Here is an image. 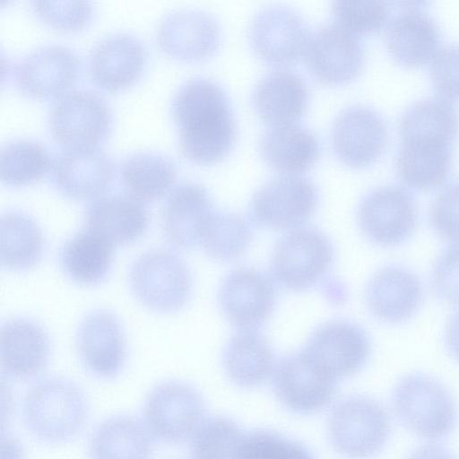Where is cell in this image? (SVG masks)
I'll return each mask as SVG.
<instances>
[{
	"label": "cell",
	"mask_w": 459,
	"mask_h": 459,
	"mask_svg": "<svg viewBox=\"0 0 459 459\" xmlns=\"http://www.w3.org/2000/svg\"><path fill=\"white\" fill-rule=\"evenodd\" d=\"M172 115L181 152L196 163H212L227 154L236 135L230 100L215 81L194 77L172 99Z\"/></svg>",
	"instance_id": "obj_1"
},
{
	"label": "cell",
	"mask_w": 459,
	"mask_h": 459,
	"mask_svg": "<svg viewBox=\"0 0 459 459\" xmlns=\"http://www.w3.org/2000/svg\"><path fill=\"white\" fill-rule=\"evenodd\" d=\"M22 415L26 429L37 439L61 444L82 430L89 416V404L75 383L51 377L29 388L22 401Z\"/></svg>",
	"instance_id": "obj_2"
},
{
	"label": "cell",
	"mask_w": 459,
	"mask_h": 459,
	"mask_svg": "<svg viewBox=\"0 0 459 459\" xmlns=\"http://www.w3.org/2000/svg\"><path fill=\"white\" fill-rule=\"evenodd\" d=\"M392 406L398 420L421 438H443L457 423V407L451 393L437 379L422 373L408 374L397 382Z\"/></svg>",
	"instance_id": "obj_3"
},
{
	"label": "cell",
	"mask_w": 459,
	"mask_h": 459,
	"mask_svg": "<svg viewBox=\"0 0 459 459\" xmlns=\"http://www.w3.org/2000/svg\"><path fill=\"white\" fill-rule=\"evenodd\" d=\"M128 283L136 300L148 310L169 315L189 301L193 279L186 262L175 252L151 249L131 264Z\"/></svg>",
	"instance_id": "obj_4"
},
{
	"label": "cell",
	"mask_w": 459,
	"mask_h": 459,
	"mask_svg": "<svg viewBox=\"0 0 459 459\" xmlns=\"http://www.w3.org/2000/svg\"><path fill=\"white\" fill-rule=\"evenodd\" d=\"M327 432L334 450L347 459H369L379 454L391 433L385 408L375 399L354 394L331 410Z\"/></svg>",
	"instance_id": "obj_5"
},
{
	"label": "cell",
	"mask_w": 459,
	"mask_h": 459,
	"mask_svg": "<svg viewBox=\"0 0 459 459\" xmlns=\"http://www.w3.org/2000/svg\"><path fill=\"white\" fill-rule=\"evenodd\" d=\"M201 394L191 385L167 380L147 394L143 407V422L153 439L167 444L190 441L205 420Z\"/></svg>",
	"instance_id": "obj_6"
},
{
	"label": "cell",
	"mask_w": 459,
	"mask_h": 459,
	"mask_svg": "<svg viewBox=\"0 0 459 459\" xmlns=\"http://www.w3.org/2000/svg\"><path fill=\"white\" fill-rule=\"evenodd\" d=\"M333 256L332 243L324 232L301 226L278 239L272 254L271 273L285 289L307 290L326 276Z\"/></svg>",
	"instance_id": "obj_7"
},
{
	"label": "cell",
	"mask_w": 459,
	"mask_h": 459,
	"mask_svg": "<svg viewBox=\"0 0 459 459\" xmlns=\"http://www.w3.org/2000/svg\"><path fill=\"white\" fill-rule=\"evenodd\" d=\"M48 126L52 137L65 149L97 147L109 132L110 108L94 91H70L52 105Z\"/></svg>",
	"instance_id": "obj_8"
},
{
	"label": "cell",
	"mask_w": 459,
	"mask_h": 459,
	"mask_svg": "<svg viewBox=\"0 0 459 459\" xmlns=\"http://www.w3.org/2000/svg\"><path fill=\"white\" fill-rule=\"evenodd\" d=\"M317 199L316 187L309 178L285 174L268 180L255 192L249 215L259 226L293 230L309 219Z\"/></svg>",
	"instance_id": "obj_9"
},
{
	"label": "cell",
	"mask_w": 459,
	"mask_h": 459,
	"mask_svg": "<svg viewBox=\"0 0 459 459\" xmlns=\"http://www.w3.org/2000/svg\"><path fill=\"white\" fill-rule=\"evenodd\" d=\"M358 221L361 231L373 243L394 247L405 242L418 223V207L410 191L397 185H385L369 191L360 201Z\"/></svg>",
	"instance_id": "obj_10"
},
{
	"label": "cell",
	"mask_w": 459,
	"mask_h": 459,
	"mask_svg": "<svg viewBox=\"0 0 459 459\" xmlns=\"http://www.w3.org/2000/svg\"><path fill=\"white\" fill-rule=\"evenodd\" d=\"M302 351L320 371L337 382L364 367L370 354V342L360 326L330 321L312 333Z\"/></svg>",
	"instance_id": "obj_11"
},
{
	"label": "cell",
	"mask_w": 459,
	"mask_h": 459,
	"mask_svg": "<svg viewBox=\"0 0 459 459\" xmlns=\"http://www.w3.org/2000/svg\"><path fill=\"white\" fill-rule=\"evenodd\" d=\"M248 36L255 53L274 65H288L304 55L310 33L302 16L289 6L272 4L252 18Z\"/></svg>",
	"instance_id": "obj_12"
},
{
	"label": "cell",
	"mask_w": 459,
	"mask_h": 459,
	"mask_svg": "<svg viewBox=\"0 0 459 459\" xmlns=\"http://www.w3.org/2000/svg\"><path fill=\"white\" fill-rule=\"evenodd\" d=\"M218 299L221 312L232 325L241 331L256 330L273 312L276 290L264 273L238 268L221 282Z\"/></svg>",
	"instance_id": "obj_13"
},
{
	"label": "cell",
	"mask_w": 459,
	"mask_h": 459,
	"mask_svg": "<svg viewBox=\"0 0 459 459\" xmlns=\"http://www.w3.org/2000/svg\"><path fill=\"white\" fill-rule=\"evenodd\" d=\"M272 378L279 402L297 414H312L325 409L336 388V381L320 371L302 350L281 358Z\"/></svg>",
	"instance_id": "obj_14"
},
{
	"label": "cell",
	"mask_w": 459,
	"mask_h": 459,
	"mask_svg": "<svg viewBox=\"0 0 459 459\" xmlns=\"http://www.w3.org/2000/svg\"><path fill=\"white\" fill-rule=\"evenodd\" d=\"M304 58L316 79L339 84L352 80L360 72L364 49L357 35L333 22L310 33Z\"/></svg>",
	"instance_id": "obj_15"
},
{
	"label": "cell",
	"mask_w": 459,
	"mask_h": 459,
	"mask_svg": "<svg viewBox=\"0 0 459 459\" xmlns=\"http://www.w3.org/2000/svg\"><path fill=\"white\" fill-rule=\"evenodd\" d=\"M75 346L80 361L92 376L109 379L122 370L126 342L119 318L107 309H97L81 321Z\"/></svg>",
	"instance_id": "obj_16"
},
{
	"label": "cell",
	"mask_w": 459,
	"mask_h": 459,
	"mask_svg": "<svg viewBox=\"0 0 459 459\" xmlns=\"http://www.w3.org/2000/svg\"><path fill=\"white\" fill-rule=\"evenodd\" d=\"M331 141L344 163L363 167L374 162L385 150L388 128L383 116L362 104L345 108L335 117Z\"/></svg>",
	"instance_id": "obj_17"
},
{
	"label": "cell",
	"mask_w": 459,
	"mask_h": 459,
	"mask_svg": "<svg viewBox=\"0 0 459 459\" xmlns=\"http://www.w3.org/2000/svg\"><path fill=\"white\" fill-rule=\"evenodd\" d=\"M80 62L76 54L60 44H48L25 55L14 66L16 87L39 99L63 93L76 80Z\"/></svg>",
	"instance_id": "obj_18"
},
{
	"label": "cell",
	"mask_w": 459,
	"mask_h": 459,
	"mask_svg": "<svg viewBox=\"0 0 459 459\" xmlns=\"http://www.w3.org/2000/svg\"><path fill=\"white\" fill-rule=\"evenodd\" d=\"M216 211L203 186L179 184L169 193L162 211L161 228L166 240L179 249L200 247Z\"/></svg>",
	"instance_id": "obj_19"
},
{
	"label": "cell",
	"mask_w": 459,
	"mask_h": 459,
	"mask_svg": "<svg viewBox=\"0 0 459 459\" xmlns=\"http://www.w3.org/2000/svg\"><path fill=\"white\" fill-rule=\"evenodd\" d=\"M52 183L65 197L74 200L96 199L110 186L115 165L97 147L64 149L51 165Z\"/></svg>",
	"instance_id": "obj_20"
},
{
	"label": "cell",
	"mask_w": 459,
	"mask_h": 459,
	"mask_svg": "<svg viewBox=\"0 0 459 459\" xmlns=\"http://www.w3.org/2000/svg\"><path fill=\"white\" fill-rule=\"evenodd\" d=\"M221 40L216 18L198 9H179L162 17L157 29V42L169 56L187 61L212 55Z\"/></svg>",
	"instance_id": "obj_21"
},
{
	"label": "cell",
	"mask_w": 459,
	"mask_h": 459,
	"mask_svg": "<svg viewBox=\"0 0 459 459\" xmlns=\"http://www.w3.org/2000/svg\"><path fill=\"white\" fill-rule=\"evenodd\" d=\"M402 3L385 30L386 48L401 65L419 66L432 59L441 40L436 20L418 4Z\"/></svg>",
	"instance_id": "obj_22"
},
{
	"label": "cell",
	"mask_w": 459,
	"mask_h": 459,
	"mask_svg": "<svg viewBox=\"0 0 459 459\" xmlns=\"http://www.w3.org/2000/svg\"><path fill=\"white\" fill-rule=\"evenodd\" d=\"M48 332L37 322L15 317L4 322L0 331V360L4 374L29 379L40 374L50 357Z\"/></svg>",
	"instance_id": "obj_23"
},
{
	"label": "cell",
	"mask_w": 459,
	"mask_h": 459,
	"mask_svg": "<svg viewBox=\"0 0 459 459\" xmlns=\"http://www.w3.org/2000/svg\"><path fill=\"white\" fill-rule=\"evenodd\" d=\"M146 51L141 39L129 32H116L92 48L89 75L99 87L117 91L133 84L141 75Z\"/></svg>",
	"instance_id": "obj_24"
},
{
	"label": "cell",
	"mask_w": 459,
	"mask_h": 459,
	"mask_svg": "<svg viewBox=\"0 0 459 459\" xmlns=\"http://www.w3.org/2000/svg\"><path fill=\"white\" fill-rule=\"evenodd\" d=\"M422 299L419 277L410 270L388 265L378 270L366 288V300L371 313L385 323H401L411 318Z\"/></svg>",
	"instance_id": "obj_25"
},
{
	"label": "cell",
	"mask_w": 459,
	"mask_h": 459,
	"mask_svg": "<svg viewBox=\"0 0 459 459\" xmlns=\"http://www.w3.org/2000/svg\"><path fill=\"white\" fill-rule=\"evenodd\" d=\"M83 220L84 229L114 247L136 241L149 225V215L143 203L128 195H101L91 200Z\"/></svg>",
	"instance_id": "obj_26"
},
{
	"label": "cell",
	"mask_w": 459,
	"mask_h": 459,
	"mask_svg": "<svg viewBox=\"0 0 459 459\" xmlns=\"http://www.w3.org/2000/svg\"><path fill=\"white\" fill-rule=\"evenodd\" d=\"M252 101L259 116L272 126L293 123L307 108L308 90L296 72L277 69L259 80Z\"/></svg>",
	"instance_id": "obj_27"
},
{
	"label": "cell",
	"mask_w": 459,
	"mask_h": 459,
	"mask_svg": "<svg viewBox=\"0 0 459 459\" xmlns=\"http://www.w3.org/2000/svg\"><path fill=\"white\" fill-rule=\"evenodd\" d=\"M153 437L143 420L126 414L100 423L89 442L90 459H151Z\"/></svg>",
	"instance_id": "obj_28"
},
{
	"label": "cell",
	"mask_w": 459,
	"mask_h": 459,
	"mask_svg": "<svg viewBox=\"0 0 459 459\" xmlns=\"http://www.w3.org/2000/svg\"><path fill=\"white\" fill-rule=\"evenodd\" d=\"M222 364L228 377L238 386L252 388L263 385L276 365L267 339L256 330L240 331L227 342Z\"/></svg>",
	"instance_id": "obj_29"
},
{
	"label": "cell",
	"mask_w": 459,
	"mask_h": 459,
	"mask_svg": "<svg viewBox=\"0 0 459 459\" xmlns=\"http://www.w3.org/2000/svg\"><path fill=\"white\" fill-rule=\"evenodd\" d=\"M260 151L274 169L287 174L307 169L318 159L320 143L309 128L293 123L272 126L262 135Z\"/></svg>",
	"instance_id": "obj_30"
},
{
	"label": "cell",
	"mask_w": 459,
	"mask_h": 459,
	"mask_svg": "<svg viewBox=\"0 0 459 459\" xmlns=\"http://www.w3.org/2000/svg\"><path fill=\"white\" fill-rule=\"evenodd\" d=\"M58 259L70 281L82 286H95L104 281L111 271L114 246L83 229L62 245Z\"/></svg>",
	"instance_id": "obj_31"
},
{
	"label": "cell",
	"mask_w": 459,
	"mask_h": 459,
	"mask_svg": "<svg viewBox=\"0 0 459 459\" xmlns=\"http://www.w3.org/2000/svg\"><path fill=\"white\" fill-rule=\"evenodd\" d=\"M453 143L401 140L395 165L400 179L407 186L428 190L447 178Z\"/></svg>",
	"instance_id": "obj_32"
},
{
	"label": "cell",
	"mask_w": 459,
	"mask_h": 459,
	"mask_svg": "<svg viewBox=\"0 0 459 459\" xmlns=\"http://www.w3.org/2000/svg\"><path fill=\"white\" fill-rule=\"evenodd\" d=\"M401 140H424L453 143L459 130V112L448 99L429 96L410 105L401 115Z\"/></svg>",
	"instance_id": "obj_33"
},
{
	"label": "cell",
	"mask_w": 459,
	"mask_h": 459,
	"mask_svg": "<svg viewBox=\"0 0 459 459\" xmlns=\"http://www.w3.org/2000/svg\"><path fill=\"white\" fill-rule=\"evenodd\" d=\"M45 240L39 224L30 215L9 211L0 219V261L12 272H25L42 258Z\"/></svg>",
	"instance_id": "obj_34"
},
{
	"label": "cell",
	"mask_w": 459,
	"mask_h": 459,
	"mask_svg": "<svg viewBox=\"0 0 459 459\" xmlns=\"http://www.w3.org/2000/svg\"><path fill=\"white\" fill-rule=\"evenodd\" d=\"M177 175L173 161L156 152H138L120 165L122 184L128 195L140 202H152L171 187Z\"/></svg>",
	"instance_id": "obj_35"
},
{
	"label": "cell",
	"mask_w": 459,
	"mask_h": 459,
	"mask_svg": "<svg viewBox=\"0 0 459 459\" xmlns=\"http://www.w3.org/2000/svg\"><path fill=\"white\" fill-rule=\"evenodd\" d=\"M51 165L48 150L34 140H13L0 151V178L7 186L34 183L51 169Z\"/></svg>",
	"instance_id": "obj_36"
},
{
	"label": "cell",
	"mask_w": 459,
	"mask_h": 459,
	"mask_svg": "<svg viewBox=\"0 0 459 459\" xmlns=\"http://www.w3.org/2000/svg\"><path fill=\"white\" fill-rule=\"evenodd\" d=\"M251 239V228L243 217L216 211L200 247L213 259L232 261L243 255Z\"/></svg>",
	"instance_id": "obj_37"
},
{
	"label": "cell",
	"mask_w": 459,
	"mask_h": 459,
	"mask_svg": "<svg viewBox=\"0 0 459 459\" xmlns=\"http://www.w3.org/2000/svg\"><path fill=\"white\" fill-rule=\"evenodd\" d=\"M245 433L233 420L213 416L204 420L191 438L192 459H236Z\"/></svg>",
	"instance_id": "obj_38"
},
{
	"label": "cell",
	"mask_w": 459,
	"mask_h": 459,
	"mask_svg": "<svg viewBox=\"0 0 459 459\" xmlns=\"http://www.w3.org/2000/svg\"><path fill=\"white\" fill-rule=\"evenodd\" d=\"M331 13L333 22L359 35L381 30L390 16V3L385 1H348L332 3Z\"/></svg>",
	"instance_id": "obj_39"
},
{
	"label": "cell",
	"mask_w": 459,
	"mask_h": 459,
	"mask_svg": "<svg viewBox=\"0 0 459 459\" xmlns=\"http://www.w3.org/2000/svg\"><path fill=\"white\" fill-rule=\"evenodd\" d=\"M236 459H315L302 444L266 429L245 433Z\"/></svg>",
	"instance_id": "obj_40"
},
{
	"label": "cell",
	"mask_w": 459,
	"mask_h": 459,
	"mask_svg": "<svg viewBox=\"0 0 459 459\" xmlns=\"http://www.w3.org/2000/svg\"><path fill=\"white\" fill-rule=\"evenodd\" d=\"M34 12L47 23L62 30L84 27L92 16L87 1H33Z\"/></svg>",
	"instance_id": "obj_41"
},
{
	"label": "cell",
	"mask_w": 459,
	"mask_h": 459,
	"mask_svg": "<svg viewBox=\"0 0 459 459\" xmlns=\"http://www.w3.org/2000/svg\"><path fill=\"white\" fill-rule=\"evenodd\" d=\"M429 220L441 238L459 243V180L437 195L430 207Z\"/></svg>",
	"instance_id": "obj_42"
},
{
	"label": "cell",
	"mask_w": 459,
	"mask_h": 459,
	"mask_svg": "<svg viewBox=\"0 0 459 459\" xmlns=\"http://www.w3.org/2000/svg\"><path fill=\"white\" fill-rule=\"evenodd\" d=\"M429 76L440 94L459 100V43L446 44L437 49L431 59Z\"/></svg>",
	"instance_id": "obj_43"
},
{
	"label": "cell",
	"mask_w": 459,
	"mask_h": 459,
	"mask_svg": "<svg viewBox=\"0 0 459 459\" xmlns=\"http://www.w3.org/2000/svg\"><path fill=\"white\" fill-rule=\"evenodd\" d=\"M431 283L439 298L459 305V243L449 246L438 255L432 268Z\"/></svg>",
	"instance_id": "obj_44"
},
{
	"label": "cell",
	"mask_w": 459,
	"mask_h": 459,
	"mask_svg": "<svg viewBox=\"0 0 459 459\" xmlns=\"http://www.w3.org/2000/svg\"><path fill=\"white\" fill-rule=\"evenodd\" d=\"M445 341L450 354L459 360V309L447 321Z\"/></svg>",
	"instance_id": "obj_45"
},
{
	"label": "cell",
	"mask_w": 459,
	"mask_h": 459,
	"mask_svg": "<svg viewBox=\"0 0 459 459\" xmlns=\"http://www.w3.org/2000/svg\"><path fill=\"white\" fill-rule=\"evenodd\" d=\"M406 459H456L446 448L426 444L415 449Z\"/></svg>",
	"instance_id": "obj_46"
}]
</instances>
